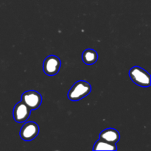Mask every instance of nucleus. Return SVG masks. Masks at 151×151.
Returning <instances> with one entry per match:
<instances>
[{"mask_svg": "<svg viewBox=\"0 0 151 151\" xmlns=\"http://www.w3.org/2000/svg\"><path fill=\"white\" fill-rule=\"evenodd\" d=\"M91 86L89 83L79 81L75 83L68 92V98L72 101H79L90 94Z\"/></svg>", "mask_w": 151, "mask_h": 151, "instance_id": "1", "label": "nucleus"}, {"mask_svg": "<svg viewBox=\"0 0 151 151\" xmlns=\"http://www.w3.org/2000/svg\"><path fill=\"white\" fill-rule=\"evenodd\" d=\"M131 81L141 87H149L150 86V75L148 72L139 66H134L129 71Z\"/></svg>", "mask_w": 151, "mask_h": 151, "instance_id": "2", "label": "nucleus"}, {"mask_svg": "<svg viewBox=\"0 0 151 151\" xmlns=\"http://www.w3.org/2000/svg\"><path fill=\"white\" fill-rule=\"evenodd\" d=\"M22 101H23L31 110H35L41 106L42 103V97L38 91L30 90L22 94Z\"/></svg>", "mask_w": 151, "mask_h": 151, "instance_id": "3", "label": "nucleus"}, {"mask_svg": "<svg viewBox=\"0 0 151 151\" xmlns=\"http://www.w3.org/2000/svg\"><path fill=\"white\" fill-rule=\"evenodd\" d=\"M60 65L61 62L58 57L55 55H49L44 60L43 69L46 75L49 76H53L58 73Z\"/></svg>", "mask_w": 151, "mask_h": 151, "instance_id": "4", "label": "nucleus"}, {"mask_svg": "<svg viewBox=\"0 0 151 151\" xmlns=\"http://www.w3.org/2000/svg\"><path fill=\"white\" fill-rule=\"evenodd\" d=\"M31 109L21 100L16 104L13 109V118L18 123H22L29 119L30 116Z\"/></svg>", "mask_w": 151, "mask_h": 151, "instance_id": "5", "label": "nucleus"}, {"mask_svg": "<svg viewBox=\"0 0 151 151\" xmlns=\"http://www.w3.org/2000/svg\"><path fill=\"white\" fill-rule=\"evenodd\" d=\"M39 134V127L35 122H27L20 130V137L24 141H31Z\"/></svg>", "mask_w": 151, "mask_h": 151, "instance_id": "6", "label": "nucleus"}, {"mask_svg": "<svg viewBox=\"0 0 151 151\" xmlns=\"http://www.w3.org/2000/svg\"><path fill=\"white\" fill-rule=\"evenodd\" d=\"M119 138H120V135L119 132L114 128H107V129L103 130L100 134V139L114 145H116L119 142Z\"/></svg>", "mask_w": 151, "mask_h": 151, "instance_id": "7", "label": "nucleus"}, {"mask_svg": "<svg viewBox=\"0 0 151 151\" xmlns=\"http://www.w3.org/2000/svg\"><path fill=\"white\" fill-rule=\"evenodd\" d=\"M98 58V55L97 52L92 49H87L84 50L82 55L83 61L85 64L87 65H92L96 63Z\"/></svg>", "mask_w": 151, "mask_h": 151, "instance_id": "8", "label": "nucleus"}, {"mask_svg": "<svg viewBox=\"0 0 151 151\" xmlns=\"http://www.w3.org/2000/svg\"><path fill=\"white\" fill-rule=\"evenodd\" d=\"M94 150H116L117 147L116 145L114 144H111L108 142L104 141V140L99 139L94 144V147H93Z\"/></svg>", "mask_w": 151, "mask_h": 151, "instance_id": "9", "label": "nucleus"}]
</instances>
